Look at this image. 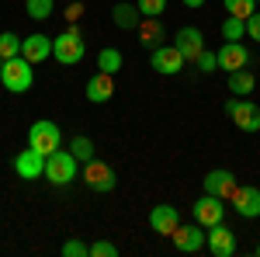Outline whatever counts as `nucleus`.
<instances>
[{
	"label": "nucleus",
	"mask_w": 260,
	"mask_h": 257,
	"mask_svg": "<svg viewBox=\"0 0 260 257\" xmlns=\"http://www.w3.org/2000/svg\"><path fill=\"white\" fill-rule=\"evenodd\" d=\"M243 35H246V21L233 18V14L222 21V39H225V42H240Z\"/></svg>",
	"instance_id": "a878e982"
},
{
	"label": "nucleus",
	"mask_w": 260,
	"mask_h": 257,
	"mask_svg": "<svg viewBox=\"0 0 260 257\" xmlns=\"http://www.w3.org/2000/svg\"><path fill=\"white\" fill-rule=\"evenodd\" d=\"M83 181H87V188L90 191H101V195H108V191H115V170H111V163H104V160H90V163H83Z\"/></svg>",
	"instance_id": "423d86ee"
},
{
	"label": "nucleus",
	"mask_w": 260,
	"mask_h": 257,
	"mask_svg": "<svg viewBox=\"0 0 260 257\" xmlns=\"http://www.w3.org/2000/svg\"><path fill=\"white\" fill-rule=\"evenodd\" d=\"M139 42H142V49H156V45H163V24H160V18L139 21Z\"/></svg>",
	"instance_id": "aec40b11"
},
{
	"label": "nucleus",
	"mask_w": 260,
	"mask_h": 257,
	"mask_svg": "<svg viewBox=\"0 0 260 257\" xmlns=\"http://www.w3.org/2000/svg\"><path fill=\"white\" fill-rule=\"evenodd\" d=\"M233 209H236L243 219H257L260 216V188L257 184H243V188H236Z\"/></svg>",
	"instance_id": "ddd939ff"
},
{
	"label": "nucleus",
	"mask_w": 260,
	"mask_h": 257,
	"mask_svg": "<svg viewBox=\"0 0 260 257\" xmlns=\"http://www.w3.org/2000/svg\"><path fill=\"white\" fill-rule=\"evenodd\" d=\"M208 250L215 257H233L236 254V237H233V230L222 226V222L208 226Z\"/></svg>",
	"instance_id": "2eb2a0df"
},
{
	"label": "nucleus",
	"mask_w": 260,
	"mask_h": 257,
	"mask_svg": "<svg viewBox=\"0 0 260 257\" xmlns=\"http://www.w3.org/2000/svg\"><path fill=\"white\" fill-rule=\"evenodd\" d=\"M90 257H118V247L111 240H94L90 243Z\"/></svg>",
	"instance_id": "c756f323"
},
{
	"label": "nucleus",
	"mask_w": 260,
	"mask_h": 257,
	"mask_svg": "<svg viewBox=\"0 0 260 257\" xmlns=\"http://www.w3.org/2000/svg\"><path fill=\"white\" fill-rule=\"evenodd\" d=\"M0 70H4V56H0Z\"/></svg>",
	"instance_id": "c9c22d12"
},
{
	"label": "nucleus",
	"mask_w": 260,
	"mask_h": 257,
	"mask_svg": "<svg viewBox=\"0 0 260 257\" xmlns=\"http://www.w3.org/2000/svg\"><path fill=\"white\" fill-rule=\"evenodd\" d=\"M77 167H80V160L73 157V153H70V150H56V153H49V157H45V174H42V178L45 181H52V184H70V181L77 178Z\"/></svg>",
	"instance_id": "f257e3e1"
},
{
	"label": "nucleus",
	"mask_w": 260,
	"mask_h": 257,
	"mask_svg": "<svg viewBox=\"0 0 260 257\" xmlns=\"http://www.w3.org/2000/svg\"><path fill=\"white\" fill-rule=\"evenodd\" d=\"M14 174L18 178H24V181H35V178H42L45 174V157H42L39 150H21L18 157H14Z\"/></svg>",
	"instance_id": "9b49d317"
},
{
	"label": "nucleus",
	"mask_w": 260,
	"mask_h": 257,
	"mask_svg": "<svg viewBox=\"0 0 260 257\" xmlns=\"http://www.w3.org/2000/svg\"><path fill=\"white\" fill-rule=\"evenodd\" d=\"M187 7H205V0H184Z\"/></svg>",
	"instance_id": "72a5a7b5"
},
{
	"label": "nucleus",
	"mask_w": 260,
	"mask_h": 257,
	"mask_svg": "<svg viewBox=\"0 0 260 257\" xmlns=\"http://www.w3.org/2000/svg\"><path fill=\"white\" fill-rule=\"evenodd\" d=\"M24 11H28V18L45 21L52 18V0H24Z\"/></svg>",
	"instance_id": "bb28decb"
},
{
	"label": "nucleus",
	"mask_w": 260,
	"mask_h": 257,
	"mask_svg": "<svg viewBox=\"0 0 260 257\" xmlns=\"http://www.w3.org/2000/svg\"><path fill=\"white\" fill-rule=\"evenodd\" d=\"M246 35H250V39H257V42H260V11H257V14H253V18H246Z\"/></svg>",
	"instance_id": "2f4dec72"
},
{
	"label": "nucleus",
	"mask_w": 260,
	"mask_h": 257,
	"mask_svg": "<svg viewBox=\"0 0 260 257\" xmlns=\"http://www.w3.org/2000/svg\"><path fill=\"white\" fill-rule=\"evenodd\" d=\"M215 56H219V70L236 73V70H246V63H250V49H246L243 42H225Z\"/></svg>",
	"instance_id": "9d476101"
},
{
	"label": "nucleus",
	"mask_w": 260,
	"mask_h": 257,
	"mask_svg": "<svg viewBox=\"0 0 260 257\" xmlns=\"http://www.w3.org/2000/svg\"><path fill=\"white\" fill-rule=\"evenodd\" d=\"M184 56H180L177 45H156L153 49V60H149V66L156 70V73H163V77H174V73H180L184 70Z\"/></svg>",
	"instance_id": "6e6552de"
},
{
	"label": "nucleus",
	"mask_w": 260,
	"mask_h": 257,
	"mask_svg": "<svg viewBox=\"0 0 260 257\" xmlns=\"http://www.w3.org/2000/svg\"><path fill=\"white\" fill-rule=\"evenodd\" d=\"M170 240H174V247H177L180 254H198L201 247L208 243V233H205L201 222H191V226H177Z\"/></svg>",
	"instance_id": "0eeeda50"
},
{
	"label": "nucleus",
	"mask_w": 260,
	"mask_h": 257,
	"mask_svg": "<svg viewBox=\"0 0 260 257\" xmlns=\"http://www.w3.org/2000/svg\"><path fill=\"white\" fill-rule=\"evenodd\" d=\"M198 70H201V73H215V70H219V56L205 49V52L198 56Z\"/></svg>",
	"instance_id": "7c9ffc66"
},
{
	"label": "nucleus",
	"mask_w": 260,
	"mask_h": 257,
	"mask_svg": "<svg viewBox=\"0 0 260 257\" xmlns=\"http://www.w3.org/2000/svg\"><path fill=\"white\" fill-rule=\"evenodd\" d=\"M136 7H139L142 18H160L167 11V0H136Z\"/></svg>",
	"instance_id": "cd10ccee"
},
{
	"label": "nucleus",
	"mask_w": 260,
	"mask_h": 257,
	"mask_svg": "<svg viewBox=\"0 0 260 257\" xmlns=\"http://www.w3.org/2000/svg\"><path fill=\"white\" fill-rule=\"evenodd\" d=\"M111 94H115V77L111 73H94V77L87 80V101L90 104H108L111 101Z\"/></svg>",
	"instance_id": "f3484780"
},
{
	"label": "nucleus",
	"mask_w": 260,
	"mask_h": 257,
	"mask_svg": "<svg viewBox=\"0 0 260 257\" xmlns=\"http://www.w3.org/2000/svg\"><path fill=\"white\" fill-rule=\"evenodd\" d=\"M222 4H225V11H229L233 18H240V21L257 14V0H222Z\"/></svg>",
	"instance_id": "b1692460"
},
{
	"label": "nucleus",
	"mask_w": 260,
	"mask_h": 257,
	"mask_svg": "<svg viewBox=\"0 0 260 257\" xmlns=\"http://www.w3.org/2000/svg\"><path fill=\"white\" fill-rule=\"evenodd\" d=\"M250 91H253V73H250V70H236V73H229V94L243 98V94H250Z\"/></svg>",
	"instance_id": "412c9836"
},
{
	"label": "nucleus",
	"mask_w": 260,
	"mask_h": 257,
	"mask_svg": "<svg viewBox=\"0 0 260 257\" xmlns=\"http://www.w3.org/2000/svg\"><path fill=\"white\" fill-rule=\"evenodd\" d=\"M225 219V205H222V198H215V195H205L194 202V222H201L205 230L208 226H215V222H222Z\"/></svg>",
	"instance_id": "1a4fd4ad"
},
{
	"label": "nucleus",
	"mask_w": 260,
	"mask_h": 257,
	"mask_svg": "<svg viewBox=\"0 0 260 257\" xmlns=\"http://www.w3.org/2000/svg\"><path fill=\"white\" fill-rule=\"evenodd\" d=\"M83 35H80V28H66L62 35H56L52 39V56L62 63V66H73V63H80L83 60Z\"/></svg>",
	"instance_id": "20e7f679"
},
{
	"label": "nucleus",
	"mask_w": 260,
	"mask_h": 257,
	"mask_svg": "<svg viewBox=\"0 0 260 257\" xmlns=\"http://www.w3.org/2000/svg\"><path fill=\"white\" fill-rule=\"evenodd\" d=\"M174 45L180 49V56H184L187 63H198V56L205 52V35H201L198 28L187 24V28H180V32H177V42H174Z\"/></svg>",
	"instance_id": "4468645a"
},
{
	"label": "nucleus",
	"mask_w": 260,
	"mask_h": 257,
	"mask_svg": "<svg viewBox=\"0 0 260 257\" xmlns=\"http://www.w3.org/2000/svg\"><path fill=\"white\" fill-rule=\"evenodd\" d=\"M62 257H90V243H83V240H66V243H62Z\"/></svg>",
	"instance_id": "c85d7f7f"
},
{
	"label": "nucleus",
	"mask_w": 260,
	"mask_h": 257,
	"mask_svg": "<svg viewBox=\"0 0 260 257\" xmlns=\"http://www.w3.org/2000/svg\"><path fill=\"white\" fill-rule=\"evenodd\" d=\"M28 146L31 150H39L42 157H49V153H56L62 146V132H59V125L56 122H35L31 129H28Z\"/></svg>",
	"instance_id": "39448f33"
},
{
	"label": "nucleus",
	"mask_w": 260,
	"mask_h": 257,
	"mask_svg": "<svg viewBox=\"0 0 260 257\" xmlns=\"http://www.w3.org/2000/svg\"><path fill=\"white\" fill-rule=\"evenodd\" d=\"M80 14H83V4H80V0L66 7V18H70V21H77V18H80Z\"/></svg>",
	"instance_id": "473e14b6"
},
{
	"label": "nucleus",
	"mask_w": 260,
	"mask_h": 257,
	"mask_svg": "<svg viewBox=\"0 0 260 257\" xmlns=\"http://www.w3.org/2000/svg\"><path fill=\"white\" fill-rule=\"evenodd\" d=\"M149 226H153V233H160V237H174V230L180 226V216L174 205H156L153 212H149Z\"/></svg>",
	"instance_id": "dca6fc26"
},
{
	"label": "nucleus",
	"mask_w": 260,
	"mask_h": 257,
	"mask_svg": "<svg viewBox=\"0 0 260 257\" xmlns=\"http://www.w3.org/2000/svg\"><path fill=\"white\" fill-rule=\"evenodd\" d=\"M70 153L80 160V163H90V160H94V139L73 136V139H70Z\"/></svg>",
	"instance_id": "5701e85b"
},
{
	"label": "nucleus",
	"mask_w": 260,
	"mask_h": 257,
	"mask_svg": "<svg viewBox=\"0 0 260 257\" xmlns=\"http://www.w3.org/2000/svg\"><path fill=\"white\" fill-rule=\"evenodd\" d=\"M0 83L11 91V94H21L35 83V73H31V63L24 56H14V60H4V70H0Z\"/></svg>",
	"instance_id": "f03ea898"
},
{
	"label": "nucleus",
	"mask_w": 260,
	"mask_h": 257,
	"mask_svg": "<svg viewBox=\"0 0 260 257\" xmlns=\"http://www.w3.org/2000/svg\"><path fill=\"white\" fill-rule=\"evenodd\" d=\"M257 4H260V0H257Z\"/></svg>",
	"instance_id": "e433bc0d"
},
{
	"label": "nucleus",
	"mask_w": 260,
	"mask_h": 257,
	"mask_svg": "<svg viewBox=\"0 0 260 257\" xmlns=\"http://www.w3.org/2000/svg\"><path fill=\"white\" fill-rule=\"evenodd\" d=\"M21 35H14V32H0V56L4 60H14V56H21Z\"/></svg>",
	"instance_id": "393cba45"
},
{
	"label": "nucleus",
	"mask_w": 260,
	"mask_h": 257,
	"mask_svg": "<svg viewBox=\"0 0 260 257\" xmlns=\"http://www.w3.org/2000/svg\"><path fill=\"white\" fill-rule=\"evenodd\" d=\"M111 21L118 24L121 32H128V28H139L142 14H139V7H136V4H125V0H121V4L111 7Z\"/></svg>",
	"instance_id": "6ab92c4d"
},
{
	"label": "nucleus",
	"mask_w": 260,
	"mask_h": 257,
	"mask_svg": "<svg viewBox=\"0 0 260 257\" xmlns=\"http://www.w3.org/2000/svg\"><path fill=\"white\" fill-rule=\"evenodd\" d=\"M236 178H233V170H222V167H215V170H208L205 174V191L215 198H233L236 195Z\"/></svg>",
	"instance_id": "f8f14e48"
},
{
	"label": "nucleus",
	"mask_w": 260,
	"mask_h": 257,
	"mask_svg": "<svg viewBox=\"0 0 260 257\" xmlns=\"http://www.w3.org/2000/svg\"><path fill=\"white\" fill-rule=\"evenodd\" d=\"M98 66H101V73H111V77H115V73L121 70V52H118V49H111V45L101 49V52H98Z\"/></svg>",
	"instance_id": "4be33fe9"
},
{
	"label": "nucleus",
	"mask_w": 260,
	"mask_h": 257,
	"mask_svg": "<svg viewBox=\"0 0 260 257\" xmlns=\"http://www.w3.org/2000/svg\"><path fill=\"white\" fill-rule=\"evenodd\" d=\"M21 56L31 63V66H39L42 60L52 56V39L49 35H28V39L21 42Z\"/></svg>",
	"instance_id": "a211bd4d"
},
{
	"label": "nucleus",
	"mask_w": 260,
	"mask_h": 257,
	"mask_svg": "<svg viewBox=\"0 0 260 257\" xmlns=\"http://www.w3.org/2000/svg\"><path fill=\"white\" fill-rule=\"evenodd\" d=\"M225 115L236 122L240 132H260V104H253L250 98H229Z\"/></svg>",
	"instance_id": "7ed1b4c3"
},
{
	"label": "nucleus",
	"mask_w": 260,
	"mask_h": 257,
	"mask_svg": "<svg viewBox=\"0 0 260 257\" xmlns=\"http://www.w3.org/2000/svg\"><path fill=\"white\" fill-rule=\"evenodd\" d=\"M253 254H257V257H260V243H257V250H253Z\"/></svg>",
	"instance_id": "f704fd0d"
}]
</instances>
